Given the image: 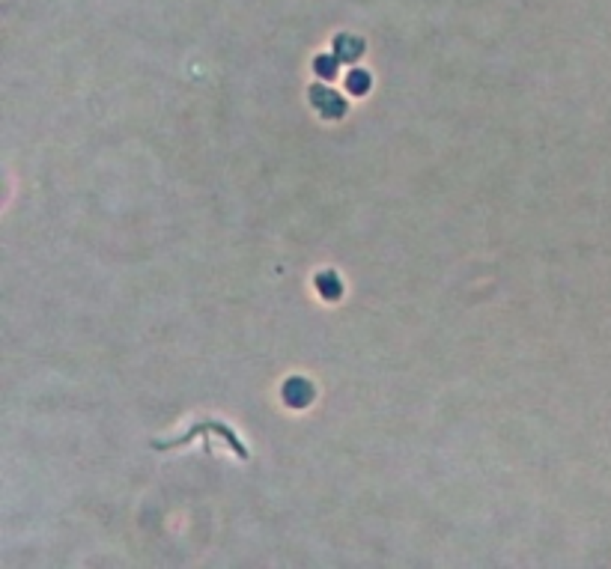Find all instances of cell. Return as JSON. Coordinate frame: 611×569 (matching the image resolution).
I'll return each mask as SVG.
<instances>
[{
    "label": "cell",
    "mask_w": 611,
    "mask_h": 569,
    "mask_svg": "<svg viewBox=\"0 0 611 569\" xmlns=\"http://www.w3.org/2000/svg\"><path fill=\"white\" fill-rule=\"evenodd\" d=\"M349 87L355 90V93H358V90H364V87H367V77H364V72H352V77H349Z\"/></svg>",
    "instance_id": "obj_3"
},
{
    "label": "cell",
    "mask_w": 611,
    "mask_h": 569,
    "mask_svg": "<svg viewBox=\"0 0 611 569\" xmlns=\"http://www.w3.org/2000/svg\"><path fill=\"white\" fill-rule=\"evenodd\" d=\"M334 48H337V57H343V60H352L355 54H361V42H358V39H349V36H340Z\"/></svg>",
    "instance_id": "obj_1"
},
{
    "label": "cell",
    "mask_w": 611,
    "mask_h": 569,
    "mask_svg": "<svg viewBox=\"0 0 611 569\" xmlns=\"http://www.w3.org/2000/svg\"><path fill=\"white\" fill-rule=\"evenodd\" d=\"M316 69H320V75H322V77H331V75H334V69H337V57H334V60L322 57L320 63H316Z\"/></svg>",
    "instance_id": "obj_2"
}]
</instances>
